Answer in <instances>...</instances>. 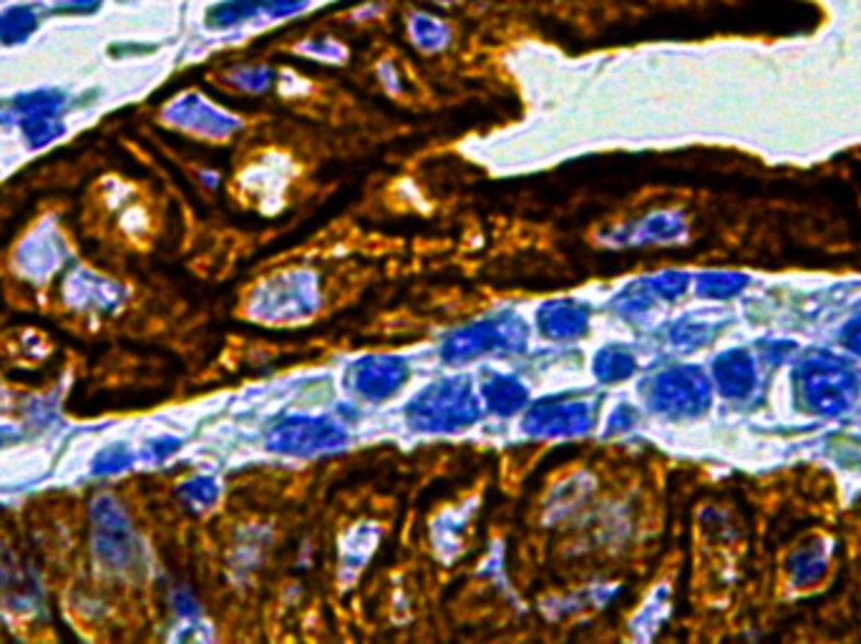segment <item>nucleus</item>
<instances>
[{"label": "nucleus", "instance_id": "2", "mask_svg": "<svg viewBox=\"0 0 861 644\" xmlns=\"http://www.w3.org/2000/svg\"><path fill=\"white\" fill-rule=\"evenodd\" d=\"M257 0H230V3H222L217 5L213 13H209V21L215 25H230V23H238L242 19H248L257 11Z\"/></svg>", "mask_w": 861, "mask_h": 644}, {"label": "nucleus", "instance_id": "3", "mask_svg": "<svg viewBox=\"0 0 861 644\" xmlns=\"http://www.w3.org/2000/svg\"><path fill=\"white\" fill-rule=\"evenodd\" d=\"M302 0H269L267 3V11L273 15H285V13H292L295 8H300Z\"/></svg>", "mask_w": 861, "mask_h": 644}, {"label": "nucleus", "instance_id": "1", "mask_svg": "<svg viewBox=\"0 0 861 644\" xmlns=\"http://www.w3.org/2000/svg\"><path fill=\"white\" fill-rule=\"evenodd\" d=\"M36 13L31 8H11L0 15V41L5 44H19V41L28 38L33 31H36Z\"/></svg>", "mask_w": 861, "mask_h": 644}]
</instances>
